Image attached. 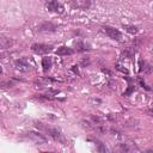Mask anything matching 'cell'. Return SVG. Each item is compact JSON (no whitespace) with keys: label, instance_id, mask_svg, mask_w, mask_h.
<instances>
[{"label":"cell","instance_id":"6da1fadb","mask_svg":"<svg viewBox=\"0 0 153 153\" xmlns=\"http://www.w3.org/2000/svg\"><path fill=\"white\" fill-rule=\"evenodd\" d=\"M45 8L49 12H55V13H62L63 12V6L57 0H47L45 1Z\"/></svg>","mask_w":153,"mask_h":153},{"label":"cell","instance_id":"7a4b0ae2","mask_svg":"<svg viewBox=\"0 0 153 153\" xmlns=\"http://www.w3.org/2000/svg\"><path fill=\"white\" fill-rule=\"evenodd\" d=\"M103 30L110 38H112L115 41H122V33L117 29H115L112 26H109V25H105V26H103Z\"/></svg>","mask_w":153,"mask_h":153},{"label":"cell","instance_id":"3957f363","mask_svg":"<svg viewBox=\"0 0 153 153\" xmlns=\"http://www.w3.org/2000/svg\"><path fill=\"white\" fill-rule=\"evenodd\" d=\"M31 49H32L33 53L39 54V55H43V54H48L49 51H51V50H53V47H51V45H48V44L35 43V44H32Z\"/></svg>","mask_w":153,"mask_h":153},{"label":"cell","instance_id":"277c9868","mask_svg":"<svg viewBox=\"0 0 153 153\" xmlns=\"http://www.w3.org/2000/svg\"><path fill=\"white\" fill-rule=\"evenodd\" d=\"M92 5V0H71V6L76 10H88Z\"/></svg>","mask_w":153,"mask_h":153},{"label":"cell","instance_id":"5b68a950","mask_svg":"<svg viewBox=\"0 0 153 153\" xmlns=\"http://www.w3.org/2000/svg\"><path fill=\"white\" fill-rule=\"evenodd\" d=\"M39 124V127H42L47 133H48V135L49 136H51L54 140H61V137H62V135H61V131L57 129V128H53V127H48V126H42V123H38Z\"/></svg>","mask_w":153,"mask_h":153},{"label":"cell","instance_id":"8992f818","mask_svg":"<svg viewBox=\"0 0 153 153\" xmlns=\"http://www.w3.org/2000/svg\"><path fill=\"white\" fill-rule=\"evenodd\" d=\"M27 137H29V139H31V140H32L35 143H37V145L45 143V141H47V139H45L42 134L33 133V131H29V133H27Z\"/></svg>","mask_w":153,"mask_h":153},{"label":"cell","instance_id":"52a82bcc","mask_svg":"<svg viewBox=\"0 0 153 153\" xmlns=\"http://www.w3.org/2000/svg\"><path fill=\"white\" fill-rule=\"evenodd\" d=\"M38 31H42V32H54V31H56V26L53 23H50V22H45V23H42L38 26Z\"/></svg>","mask_w":153,"mask_h":153},{"label":"cell","instance_id":"ba28073f","mask_svg":"<svg viewBox=\"0 0 153 153\" xmlns=\"http://www.w3.org/2000/svg\"><path fill=\"white\" fill-rule=\"evenodd\" d=\"M16 68L22 71V72H27L31 69V66L27 63V61L25 59H20V60L16 61Z\"/></svg>","mask_w":153,"mask_h":153},{"label":"cell","instance_id":"9c48e42d","mask_svg":"<svg viewBox=\"0 0 153 153\" xmlns=\"http://www.w3.org/2000/svg\"><path fill=\"white\" fill-rule=\"evenodd\" d=\"M120 148H121V151H124V152L139 151V148L136 147V145H135L134 142H124V143H121Z\"/></svg>","mask_w":153,"mask_h":153},{"label":"cell","instance_id":"30bf717a","mask_svg":"<svg viewBox=\"0 0 153 153\" xmlns=\"http://www.w3.org/2000/svg\"><path fill=\"white\" fill-rule=\"evenodd\" d=\"M56 54L60 56H65V55H72L73 54V49L68 48V47H60L56 50Z\"/></svg>","mask_w":153,"mask_h":153},{"label":"cell","instance_id":"8fae6325","mask_svg":"<svg viewBox=\"0 0 153 153\" xmlns=\"http://www.w3.org/2000/svg\"><path fill=\"white\" fill-rule=\"evenodd\" d=\"M42 67L44 72H48L51 68V59L50 57H43L42 59Z\"/></svg>","mask_w":153,"mask_h":153},{"label":"cell","instance_id":"7c38bea8","mask_svg":"<svg viewBox=\"0 0 153 153\" xmlns=\"http://www.w3.org/2000/svg\"><path fill=\"white\" fill-rule=\"evenodd\" d=\"M134 54H135V49H133V48H130V47L126 48V49L122 51V56L126 57V59H131V57L134 56Z\"/></svg>","mask_w":153,"mask_h":153},{"label":"cell","instance_id":"4fadbf2b","mask_svg":"<svg viewBox=\"0 0 153 153\" xmlns=\"http://www.w3.org/2000/svg\"><path fill=\"white\" fill-rule=\"evenodd\" d=\"M12 43H13V42H12L10 38H6V37L1 36V48H2V49L10 48V47L12 45Z\"/></svg>","mask_w":153,"mask_h":153},{"label":"cell","instance_id":"5bb4252c","mask_svg":"<svg viewBox=\"0 0 153 153\" xmlns=\"http://www.w3.org/2000/svg\"><path fill=\"white\" fill-rule=\"evenodd\" d=\"M123 29H124L127 32L133 33V35H135V33L139 32V29H137L135 25H123Z\"/></svg>","mask_w":153,"mask_h":153},{"label":"cell","instance_id":"9a60e30c","mask_svg":"<svg viewBox=\"0 0 153 153\" xmlns=\"http://www.w3.org/2000/svg\"><path fill=\"white\" fill-rule=\"evenodd\" d=\"M75 47H76V50H79V51H85V50L88 49V48H86V45L82 42H76L75 43Z\"/></svg>","mask_w":153,"mask_h":153},{"label":"cell","instance_id":"2e32d148","mask_svg":"<svg viewBox=\"0 0 153 153\" xmlns=\"http://www.w3.org/2000/svg\"><path fill=\"white\" fill-rule=\"evenodd\" d=\"M98 151H99V152H105V151H108V149H106V147H104V146L102 145V142H98Z\"/></svg>","mask_w":153,"mask_h":153},{"label":"cell","instance_id":"e0dca14e","mask_svg":"<svg viewBox=\"0 0 153 153\" xmlns=\"http://www.w3.org/2000/svg\"><path fill=\"white\" fill-rule=\"evenodd\" d=\"M116 68H117L118 71H121V72H123V73L128 74V71H127L126 68H122V66H120V65H116Z\"/></svg>","mask_w":153,"mask_h":153},{"label":"cell","instance_id":"ac0fdd59","mask_svg":"<svg viewBox=\"0 0 153 153\" xmlns=\"http://www.w3.org/2000/svg\"><path fill=\"white\" fill-rule=\"evenodd\" d=\"M152 7H153V5H152Z\"/></svg>","mask_w":153,"mask_h":153}]
</instances>
